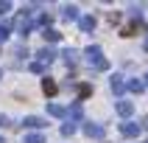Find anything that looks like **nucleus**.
<instances>
[{
    "mask_svg": "<svg viewBox=\"0 0 148 143\" xmlns=\"http://www.w3.org/2000/svg\"><path fill=\"white\" fill-rule=\"evenodd\" d=\"M84 59H87V62H90V67H95V70H109V62L103 59L101 45H90V48L84 50Z\"/></svg>",
    "mask_w": 148,
    "mask_h": 143,
    "instance_id": "nucleus-1",
    "label": "nucleus"
},
{
    "mask_svg": "<svg viewBox=\"0 0 148 143\" xmlns=\"http://www.w3.org/2000/svg\"><path fill=\"white\" fill-rule=\"evenodd\" d=\"M140 132H143L140 124H132V121L120 124V135H123V137H140Z\"/></svg>",
    "mask_w": 148,
    "mask_h": 143,
    "instance_id": "nucleus-2",
    "label": "nucleus"
},
{
    "mask_svg": "<svg viewBox=\"0 0 148 143\" xmlns=\"http://www.w3.org/2000/svg\"><path fill=\"white\" fill-rule=\"evenodd\" d=\"M95 25H98V20L92 14H84V17H78V28H81L84 34H90V31H95Z\"/></svg>",
    "mask_w": 148,
    "mask_h": 143,
    "instance_id": "nucleus-3",
    "label": "nucleus"
},
{
    "mask_svg": "<svg viewBox=\"0 0 148 143\" xmlns=\"http://www.w3.org/2000/svg\"><path fill=\"white\" fill-rule=\"evenodd\" d=\"M42 93H45L48 98H53V95H56V93H59V84L53 82L50 76H45V79H42Z\"/></svg>",
    "mask_w": 148,
    "mask_h": 143,
    "instance_id": "nucleus-4",
    "label": "nucleus"
},
{
    "mask_svg": "<svg viewBox=\"0 0 148 143\" xmlns=\"http://www.w3.org/2000/svg\"><path fill=\"white\" fill-rule=\"evenodd\" d=\"M84 135H87V137H103L106 129H103L101 124H84Z\"/></svg>",
    "mask_w": 148,
    "mask_h": 143,
    "instance_id": "nucleus-5",
    "label": "nucleus"
},
{
    "mask_svg": "<svg viewBox=\"0 0 148 143\" xmlns=\"http://www.w3.org/2000/svg\"><path fill=\"white\" fill-rule=\"evenodd\" d=\"M109 87H112V93H115V95H123V90H126V82H123V76H112V79H109Z\"/></svg>",
    "mask_w": 148,
    "mask_h": 143,
    "instance_id": "nucleus-6",
    "label": "nucleus"
},
{
    "mask_svg": "<svg viewBox=\"0 0 148 143\" xmlns=\"http://www.w3.org/2000/svg\"><path fill=\"white\" fill-rule=\"evenodd\" d=\"M143 28H145V25H143V20H134L132 25H126L123 31H120V37H137V34H140Z\"/></svg>",
    "mask_w": 148,
    "mask_h": 143,
    "instance_id": "nucleus-7",
    "label": "nucleus"
},
{
    "mask_svg": "<svg viewBox=\"0 0 148 143\" xmlns=\"http://www.w3.org/2000/svg\"><path fill=\"white\" fill-rule=\"evenodd\" d=\"M67 115H70V124H78V121L84 118V107H81V101H75L73 107H70V112H67Z\"/></svg>",
    "mask_w": 148,
    "mask_h": 143,
    "instance_id": "nucleus-8",
    "label": "nucleus"
},
{
    "mask_svg": "<svg viewBox=\"0 0 148 143\" xmlns=\"http://www.w3.org/2000/svg\"><path fill=\"white\" fill-rule=\"evenodd\" d=\"M36 56H39V65H50V62L56 59V50H53V48H42Z\"/></svg>",
    "mask_w": 148,
    "mask_h": 143,
    "instance_id": "nucleus-9",
    "label": "nucleus"
},
{
    "mask_svg": "<svg viewBox=\"0 0 148 143\" xmlns=\"http://www.w3.org/2000/svg\"><path fill=\"white\" fill-rule=\"evenodd\" d=\"M62 59L67 62V67H73L75 62H78V50H75V48H64V50H62Z\"/></svg>",
    "mask_w": 148,
    "mask_h": 143,
    "instance_id": "nucleus-10",
    "label": "nucleus"
},
{
    "mask_svg": "<svg viewBox=\"0 0 148 143\" xmlns=\"http://www.w3.org/2000/svg\"><path fill=\"white\" fill-rule=\"evenodd\" d=\"M132 112H134V104H132V101H117V115H120V118H129Z\"/></svg>",
    "mask_w": 148,
    "mask_h": 143,
    "instance_id": "nucleus-11",
    "label": "nucleus"
},
{
    "mask_svg": "<svg viewBox=\"0 0 148 143\" xmlns=\"http://www.w3.org/2000/svg\"><path fill=\"white\" fill-rule=\"evenodd\" d=\"M23 124L28 126V129H42V126H45V121H42L39 115H28V118L23 121Z\"/></svg>",
    "mask_w": 148,
    "mask_h": 143,
    "instance_id": "nucleus-12",
    "label": "nucleus"
},
{
    "mask_svg": "<svg viewBox=\"0 0 148 143\" xmlns=\"http://www.w3.org/2000/svg\"><path fill=\"white\" fill-rule=\"evenodd\" d=\"M62 17H64L67 23H70V20H78V17H81L78 14V6H64L62 8Z\"/></svg>",
    "mask_w": 148,
    "mask_h": 143,
    "instance_id": "nucleus-13",
    "label": "nucleus"
},
{
    "mask_svg": "<svg viewBox=\"0 0 148 143\" xmlns=\"http://www.w3.org/2000/svg\"><path fill=\"white\" fill-rule=\"evenodd\" d=\"M48 112H50L53 118H64V115H67V109L62 107V104H48Z\"/></svg>",
    "mask_w": 148,
    "mask_h": 143,
    "instance_id": "nucleus-14",
    "label": "nucleus"
},
{
    "mask_svg": "<svg viewBox=\"0 0 148 143\" xmlns=\"http://www.w3.org/2000/svg\"><path fill=\"white\" fill-rule=\"evenodd\" d=\"M42 37H45L48 42H59V39H62V34H59L56 28H45V31H42Z\"/></svg>",
    "mask_w": 148,
    "mask_h": 143,
    "instance_id": "nucleus-15",
    "label": "nucleus"
},
{
    "mask_svg": "<svg viewBox=\"0 0 148 143\" xmlns=\"http://www.w3.org/2000/svg\"><path fill=\"white\" fill-rule=\"evenodd\" d=\"M126 90H132L134 95H140L145 87H143V82H137V79H132V82H126Z\"/></svg>",
    "mask_w": 148,
    "mask_h": 143,
    "instance_id": "nucleus-16",
    "label": "nucleus"
},
{
    "mask_svg": "<svg viewBox=\"0 0 148 143\" xmlns=\"http://www.w3.org/2000/svg\"><path fill=\"white\" fill-rule=\"evenodd\" d=\"M90 95H92V84H78V98H90Z\"/></svg>",
    "mask_w": 148,
    "mask_h": 143,
    "instance_id": "nucleus-17",
    "label": "nucleus"
},
{
    "mask_svg": "<svg viewBox=\"0 0 148 143\" xmlns=\"http://www.w3.org/2000/svg\"><path fill=\"white\" fill-rule=\"evenodd\" d=\"M23 143H45V135H39V132L25 135V140H23Z\"/></svg>",
    "mask_w": 148,
    "mask_h": 143,
    "instance_id": "nucleus-18",
    "label": "nucleus"
},
{
    "mask_svg": "<svg viewBox=\"0 0 148 143\" xmlns=\"http://www.w3.org/2000/svg\"><path fill=\"white\" fill-rule=\"evenodd\" d=\"M75 129H78V126H75V124H70V121H67V124H62V135H64V137L75 135Z\"/></svg>",
    "mask_w": 148,
    "mask_h": 143,
    "instance_id": "nucleus-19",
    "label": "nucleus"
},
{
    "mask_svg": "<svg viewBox=\"0 0 148 143\" xmlns=\"http://www.w3.org/2000/svg\"><path fill=\"white\" fill-rule=\"evenodd\" d=\"M129 14H132L134 20H143V8L140 6H129Z\"/></svg>",
    "mask_w": 148,
    "mask_h": 143,
    "instance_id": "nucleus-20",
    "label": "nucleus"
},
{
    "mask_svg": "<svg viewBox=\"0 0 148 143\" xmlns=\"http://www.w3.org/2000/svg\"><path fill=\"white\" fill-rule=\"evenodd\" d=\"M6 39H8V25L0 23V42H6Z\"/></svg>",
    "mask_w": 148,
    "mask_h": 143,
    "instance_id": "nucleus-21",
    "label": "nucleus"
},
{
    "mask_svg": "<svg viewBox=\"0 0 148 143\" xmlns=\"http://www.w3.org/2000/svg\"><path fill=\"white\" fill-rule=\"evenodd\" d=\"M31 70H34V73H45V65H39V62H31Z\"/></svg>",
    "mask_w": 148,
    "mask_h": 143,
    "instance_id": "nucleus-22",
    "label": "nucleus"
},
{
    "mask_svg": "<svg viewBox=\"0 0 148 143\" xmlns=\"http://www.w3.org/2000/svg\"><path fill=\"white\" fill-rule=\"evenodd\" d=\"M109 23H120V11H109Z\"/></svg>",
    "mask_w": 148,
    "mask_h": 143,
    "instance_id": "nucleus-23",
    "label": "nucleus"
},
{
    "mask_svg": "<svg viewBox=\"0 0 148 143\" xmlns=\"http://www.w3.org/2000/svg\"><path fill=\"white\" fill-rule=\"evenodd\" d=\"M6 11H11V3H8V0H3V3H0V14H6Z\"/></svg>",
    "mask_w": 148,
    "mask_h": 143,
    "instance_id": "nucleus-24",
    "label": "nucleus"
},
{
    "mask_svg": "<svg viewBox=\"0 0 148 143\" xmlns=\"http://www.w3.org/2000/svg\"><path fill=\"white\" fill-rule=\"evenodd\" d=\"M6 124H8V118H6V115H0V126H6Z\"/></svg>",
    "mask_w": 148,
    "mask_h": 143,
    "instance_id": "nucleus-25",
    "label": "nucleus"
},
{
    "mask_svg": "<svg viewBox=\"0 0 148 143\" xmlns=\"http://www.w3.org/2000/svg\"><path fill=\"white\" fill-rule=\"evenodd\" d=\"M143 87H148V73H145V79H143Z\"/></svg>",
    "mask_w": 148,
    "mask_h": 143,
    "instance_id": "nucleus-26",
    "label": "nucleus"
},
{
    "mask_svg": "<svg viewBox=\"0 0 148 143\" xmlns=\"http://www.w3.org/2000/svg\"><path fill=\"white\" fill-rule=\"evenodd\" d=\"M145 50H148V39H145Z\"/></svg>",
    "mask_w": 148,
    "mask_h": 143,
    "instance_id": "nucleus-27",
    "label": "nucleus"
},
{
    "mask_svg": "<svg viewBox=\"0 0 148 143\" xmlns=\"http://www.w3.org/2000/svg\"><path fill=\"white\" fill-rule=\"evenodd\" d=\"M0 76H3V67H0Z\"/></svg>",
    "mask_w": 148,
    "mask_h": 143,
    "instance_id": "nucleus-28",
    "label": "nucleus"
},
{
    "mask_svg": "<svg viewBox=\"0 0 148 143\" xmlns=\"http://www.w3.org/2000/svg\"><path fill=\"white\" fill-rule=\"evenodd\" d=\"M0 143H6V140H3V137H0Z\"/></svg>",
    "mask_w": 148,
    "mask_h": 143,
    "instance_id": "nucleus-29",
    "label": "nucleus"
},
{
    "mask_svg": "<svg viewBox=\"0 0 148 143\" xmlns=\"http://www.w3.org/2000/svg\"><path fill=\"white\" fill-rule=\"evenodd\" d=\"M145 143H148V140H145Z\"/></svg>",
    "mask_w": 148,
    "mask_h": 143,
    "instance_id": "nucleus-30",
    "label": "nucleus"
}]
</instances>
